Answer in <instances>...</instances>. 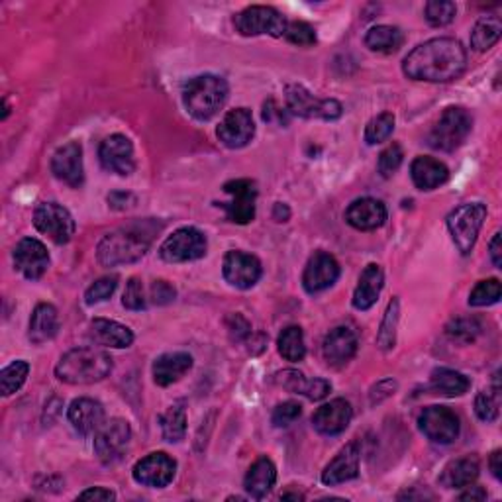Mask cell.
Here are the masks:
<instances>
[{
  "mask_svg": "<svg viewBox=\"0 0 502 502\" xmlns=\"http://www.w3.org/2000/svg\"><path fill=\"white\" fill-rule=\"evenodd\" d=\"M14 265L30 281H38L50 267V254L45 246L36 237L20 239L14 247Z\"/></svg>",
  "mask_w": 502,
  "mask_h": 502,
  "instance_id": "obj_19",
  "label": "cell"
},
{
  "mask_svg": "<svg viewBox=\"0 0 502 502\" xmlns=\"http://www.w3.org/2000/svg\"><path fill=\"white\" fill-rule=\"evenodd\" d=\"M471 381L460 371L448 367L433 369L430 375V389L442 396H461L469 391Z\"/></svg>",
  "mask_w": 502,
  "mask_h": 502,
  "instance_id": "obj_34",
  "label": "cell"
},
{
  "mask_svg": "<svg viewBox=\"0 0 502 502\" xmlns=\"http://www.w3.org/2000/svg\"><path fill=\"white\" fill-rule=\"evenodd\" d=\"M396 391V383L391 381V379H386V381H381L376 386H373V391H371V404H379L383 398H389L393 393Z\"/></svg>",
  "mask_w": 502,
  "mask_h": 502,
  "instance_id": "obj_53",
  "label": "cell"
},
{
  "mask_svg": "<svg viewBox=\"0 0 502 502\" xmlns=\"http://www.w3.org/2000/svg\"><path fill=\"white\" fill-rule=\"evenodd\" d=\"M393 130H395V116L391 112H383L367 124V128H365V142L369 145L383 144L385 140L391 138Z\"/></svg>",
  "mask_w": 502,
  "mask_h": 502,
  "instance_id": "obj_42",
  "label": "cell"
},
{
  "mask_svg": "<svg viewBox=\"0 0 502 502\" xmlns=\"http://www.w3.org/2000/svg\"><path fill=\"white\" fill-rule=\"evenodd\" d=\"M100 163L110 173H116L120 177H128L135 169L134 159V145L132 142L122 134L108 135V138L98 147Z\"/></svg>",
  "mask_w": 502,
  "mask_h": 502,
  "instance_id": "obj_16",
  "label": "cell"
},
{
  "mask_svg": "<svg viewBox=\"0 0 502 502\" xmlns=\"http://www.w3.org/2000/svg\"><path fill=\"white\" fill-rule=\"evenodd\" d=\"M33 226L55 244L71 242L75 234V220L71 212L57 202H42L33 212Z\"/></svg>",
  "mask_w": 502,
  "mask_h": 502,
  "instance_id": "obj_10",
  "label": "cell"
},
{
  "mask_svg": "<svg viewBox=\"0 0 502 502\" xmlns=\"http://www.w3.org/2000/svg\"><path fill=\"white\" fill-rule=\"evenodd\" d=\"M207 237L197 228H179L159 247V256L167 264H187L207 256Z\"/></svg>",
  "mask_w": 502,
  "mask_h": 502,
  "instance_id": "obj_7",
  "label": "cell"
},
{
  "mask_svg": "<svg viewBox=\"0 0 502 502\" xmlns=\"http://www.w3.org/2000/svg\"><path fill=\"white\" fill-rule=\"evenodd\" d=\"M418 428L440 446H450L460 436V418L446 406H428L418 416Z\"/></svg>",
  "mask_w": 502,
  "mask_h": 502,
  "instance_id": "obj_11",
  "label": "cell"
},
{
  "mask_svg": "<svg viewBox=\"0 0 502 502\" xmlns=\"http://www.w3.org/2000/svg\"><path fill=\"white\" fill-rule=\"evenodd\" d=\"M469 490H467V493H463V495H460V500H485L487 498V490L483 488V487H467Z\"/></svg>",
  "mask_w": 502,
  "mask_h": 502,
  "instance_id": "obj_59",
  "label": "cell"
},
{
  "mask_svg": "<svg viewBox=\"0 0 502 502\" xmlns=\"http://www.w3.org/2000/svg\"><path fill=\"white\" fill-rule=\"evenodd\" d=\"M177 463L163 451L145 455L144 460L134 465V481L150 488H163L173 481Z\"/></svg>",
  "mask_w": 502,
  "mask_h": 502,
  "instance_id": "obj_15",
  "label": "cell"
},
{
  "mask_svg": "<svg viewBox=\"0 0 502 502\" xmlns=\"http://www.w3.org/2000/svg\"><path fill=\"white\" fill-rule=\"evenodd\" d=\"M500 406V386H498V373L495 375V389L481 391L475 398V414L483 422H495L498 418Z\"/></svg>",
  "mask_w": 502,
  "mask_h": 502,
  "instance_id": "obj_41",
  "label": "cell"
},
{
  "mask_svg": "<svg viewBox=\"0 0 502 502\" xmlns=\"http://www.w3.org/2000/svg\"><path fill=\"white\" fill-rule=\"evenodd\" d=\"M339 277V264L334 256L326 254V251H316V254L308 259V264L302 273V287L306 293L316 294L332 287Z\"/></svg>",
  "mask_w": 502,
  "mask_h": 502,
  "instance_id": "obj_20",
  "label": "cell"
},
{
  "mask_svg": "<svg viewBox=\"0 0 502 502\" xmlns=\"http://www.w3.org/2000/svg\"><path fill=\"white\" fill-rule=\"evenodd\" d=\"M275 383L283 386L284 391L304 395L311 401H322L328 393L332 391V385L324 379H306V376L296 369H284L275 375Z\"/></svg>",
  "mask_w": 502,
  "mask_h": 502,
  "instance_id": "obj_26",
  "label": "cell"
},
{
  "mask_svg": "<svg viewBox=\"0 0 502 502\" xmlns=\"http://www.w3.org/2000/svg\"><path fill=\"white\" fill-rule=\"evenodd\" d=\"M152 299L155 304H167L175 299V289L165 281H155L152 287Z\"/></svg>",
  "mask_w": 502,
  "mask_h": 502,
  "instance_id": "obj_52",
  "label": "cell"
},
{
  "mask_svg": "<svg viewBox=\"0 0 502 502\" xmlns=\"http://www.w3.org/2000/svg\"><path fill=\"white\" fill-rule=\"evenodd\" d=\"M277 483V467L269 458H259L244 479V487L254 498H265Z\"/></svg>",
  "mask_w": 502,
  "mask_h": 502,
  "instance_id": "obj_32",
  "label": "cell"
},
{
  "mask_svg": "<svg viewBox=\"0 0 502 502\" xmlns=\"http://www.w3.org/2000/svg\"><path fill=\"white\" fill-rule=\"evenodd\" d=\"M502 24L497 16H485L475 24L471 32V45L477 51H487L500 40Z\"/></svg>",
  "mask_w": 502,
  "mask_h": 502,
  "instance_id": "obj_36",
  "label": "cell"
},
{
  "mask_svg": "<svg viewBox=\"0 0 502 502\" xmlns=\"http://www.w3.org/2000/svg\"><path fill=\"white\" fill-rule=\"evenodd\" d=\"M277 348L281 356L287 361H302L306 356V346H304V334L301 326H287L281 332L277 339Z\"/></svg>",
  "mask_w": 502,
  "mask_h": 502,
  "instance_id": "obj_37",
  "label": "cell"
},
{
  "mask_svg": "<svg viewBox=\"0 0 502 502\" xmlns=\"http://www.w3.org/2000/svg\"><path fill=\"white\" fill-rule=\"evenodd\" d=\"M479 477V460L467 455V458L455 460L446 465L442 477L440 485L446 488H467L473 485Z\"/></svg>",
  "mask_w": 502,
  "mask_h": 502,
  "instance_id": "obj_33",
  "label": "cell"
},
{
  "mask_svg": "<svg viewBox=\"0 0 502 502\" xmlns=\"http://www.w3.org/2000/svg\"><path fill=\"white\" fill-rule=\"evenodd\" d=\"M322 353H324V359L330 365H346L353 359V356L358 353V336L353 330L346 328V326H338L334 328L332 332H330L324 338V344H322Z\"/></svg>",
  "mask_w": 502,
  "mask_h": 502,
  "instance_id": "obj_24",
  "label": "cell"
},
{
  "mask_svg": "<svg viewBox=\"0 0 502 502\" xmlns=\"http://www.w3.org/2000/svg\"><path fill=\"white\" fill-rule=\"evenodd\" d=\"M88 334L90 339L102 348L124 349V348H130L134 341V334L128 326L114 321H107V318H97V321L90 322Z\"/></svg>",
  "mask_w": 502,
  "mask_h": 502,
  "instance_id": "obj_28",
  "label": "cell"
},
{
  "mask_svg": "<svg viewBox=\"0 0 502 502\" xmlns=\"http://www.w3.org/2000/svg\"><path fill=\"white\" fill-rule=\"evenodd\" d=\"M383 284H385V273L379 265L371 264L365 267L358 287L353 291V299H351L353 306H356L358 311H369V308L376 302V299H379Z\"/></svg>",
  "mask_w": 502,
  "mask_h": 502,
  "instance_id": "obj_29",
  "label": "cell"
},
{
  "mask_svg": "<svg viewBox=\"0 0 502 502\" xmlns=\"http://www.w3.org/2000/svg\"><path fill=\"white\" fill-rule=\"evenodd\" d=\"M226 326H228V332H230L234 341H242V339L249 338V334H251V326H249V322L246 321L242 314L228 316Z\"/></svg>",
  "mask_w": 502,
  "mask_h": 502,
  "instance_id": "obj_51",
  "label": "cell"
},
{
  "mask_svg": "<svg viewBox=\"0 0 502 502\" xmlns=\"http://www.w3.org/2000/svg\"><path fill=\"white\" fill-rule=\"evenodd\" d=\"M346 220L359 232H371L386 222V207L381 200L371 197L358 199L346 210Z\"/></svg>",
  "mask_w": 502,
  "mask_h": 502,
  "instance_id": "obj_22",
  "label": "cell"
},
{
  "mask_svg": "<svg viewBox=\"0 0 502 502\" xmlns=\"http://www.w3.org/2000/svg\"><path fill=\"white\" fill-rule=\"evenodd\" d=\"M473 130V118L463 107H450L428 134L430 147L438 152H455L465 144Z\"/></svg>",
  "mask_w": 502,
  "mask_h": 502,
  "instance_id": "obj_5",
  "label": "cell"
},
{
  "mask_svg": "<svg viewBox=\"0 0 502 502\" xmlns=\"http://www.w3.org/2000/svg\"><path fill=\"white\" fill-rule=\"evenodd\" d=\"M424 14L430 26L442 28L451 24L455 14H458V6L450 3V0H432L424 6Z\"/></svg>",
  "mask_w": 502,
  "mask_h": 502,
  "instance_id": "obj_43",
  "label": "cell"
},
{
  "mask_svg": "<svg viewBox=\"0 0 502 502\" xmlns=\"http://www.w3.org/2000/svg\"><path fill=\"white\" fill-rule=\"evenodd\" d=\"M192 367V358L185 351H175V353H163L159 356L153 363L152 373L153 381L159 386H169L177 381H181Z\"/></svg>",
  "mask_w": 502,
  "mask_h": 502,
  "instance_id": "obj_27",
  "label": "cell"
},
{
  "mask_svg": "<svg viewBox=\"0 0 502 502\" xmlns=\"http://www.w3.org/2000/svg\"><path fill=\"white\" fill-rule=\"evenodd\" d=\"M112 358L100 348H75L67 351L55 367L57 379L70 385H93L107 379Z\"/></svg>",
  "mask_w": 502,
  "mask_h": 502,
  "instance_id": "obj_3",
  "label": "cell"
},
{
  "mask_svg": "<svg viewBox=\"0 0 502 502\" xmlns=\"http://www.w3.org/2000/svg\"><path fill=\"white\" fill-rule=\"evenodd\" d=\"M254 134H256V124H254V116H251V112L247 108L230 110L220 122L218 128H216L218 140L226 147H230V150L246 147L251 142V138H254Z\"/></svg>",
  "mask_w": 502,
  "mask_h": 502,
  "instance_id": "obj_18",
  "label": "cell"
},
{
  "mask_svg": "<svg viewBox=\"0 0 502 502\" xmlns=\"http://www.w3.org/2000/svg\"><path fill=\"white\" fill-rule=\"evenodd\" d=\"M114 498H116V495H114L112 490H108L105 487L87 488L85 493L79 495V500H102V502H107V500H114Z\"/></svg>",
  "mask_w": 502,
  "mask_h": 502,
  "instance_id": "obj_54",
  "label": "cell"
},
{
  "mask_svg": "<svg viewBox=\"0 0 502 502\" xmlns=\"http://www.w3.org/2000/svg\"><path fill=\"white\" fill-rule=\"evenodd\" d=\"M446 334L451 341H458V344H469V341H475V338L481 334V324L475 318H455V321L448 324Z\"/></svg>",
  "mask_w": 502,
  "mask_h": 502,
  "instance_id": "obj_44",
  "label": "cell"
},
{
  "mask_svg": "<svg viewBox=\"0 0 502 502\" xmlns=\"http://www.w3.org/2000/svg\"><path fill=\"white\" fill-rule=\"evenodd\" d=\"M398 314H401V302L395 296V299L386 306L385 318L379 328V334H376V348L383 351H391L396 344V326H398Z\"/></svg>",
  "mask_w": 502,
  "mask_h": 502,
  "instance_id": "obj_38",
  "label": "cell"
},
{
  "mask_svg": "<svg viewBox=\"0 0 502 502\" xmlns=\"http://www.w3.org/2000/svg\"><path fill=\"white\" fill-rule=\"evenodd\" d=\"M488 251H490V259H493L495 267L502 269V234L500 232L495 234L493 242H490V246H488Z\"/></svg>",
  "mask_w": 502,
  "mask_h": 502,
  "instance_id": "obj_57",
  "label": "cell"
},
{
  "mask_svg": "<svg viewBox=\"0 0 502 502\" xmlns=\"http://www.w3.org/2000/svg\"><path fill=\"white\" fill-rule=\"evenodd\" d=\"M353 418V408L346 398H336V401L322 404L312 416V426L322 436H338L346 432Z\"/></svg>",
  "mask_w": 502,
  "mask_h": 502,
  "instance_id": "obj_21",
  "label": "cell"
},
{
  "mask_svg": "<svg viewBox=\"0 0 502 502\" xmlns=\"http://www.w3.org/2000/svg\"><path fill=\"white\" fill-rule=\"evenodd\" d=\"M116 287H118V277L116 275H108V277H102V279H98V281H95L93 284H90V287L87 289V293H85V302L88 304V306H93V304H98V302H105V301H108L110 296H112V293L116 291Z\"/></svg>",
  "mask_w": 502,
  "mask_h": 502,
  "instance_id": "obj_47",
  "label": "cell"
},
{
  "mask_svg": "<svg viewBox=\"0 0 502 502\" xmlns=\"http://www.w3.org/2000/svg\"><path fill=\"white\" fill-rule=\"evenodd\" d=\"M284 38L294 45H301V48H311V45L316 43V30L308 24V22L294 20L287 24Z\"/></svg>",
  "mask_w": 502,
  "mask_h": 502,
  "instance_id": "obj_46",
  "label": "cell"
},
{
  "mask_svg": "<svg viewBox=\"0 0 502 502\" xmlns=\"http://www.w3.org/2000/svg\"><path fill=\"white\" fill-rule=\"evenodd\" d=\"M302 414V406L294 401H287L279 404L275 410H273V416L271 422L275 424L277 428H287L291 426L293 422H296Z\"/></svg>",
  "mask_w": 502,
  "mask_h": 502,
  "instance_id": "obj_50",
  "label": "cell"
},
{
  "mask_svg": "<svg viewBox=\"0 0 502 502\" xmlns=\"http://www.w3.org/2000/svg\"><path fill=\"white\" fill-rule=\"evenodd\" d=\"M284 95H287L289 110L301 118L338 120L344 112L336 98H318L302 85H289Z\"/></svg>",
  "mask_w": 502,
  "mask_h": 502,
  "instance_id": "obj_9",
  "label": "cell"
},
{
  "mask_svg": "<svg viewBox=\"0 0 502 502\" xmlns=\"http://www.w3.org/2000/svg\"><path fill=\"white\" fill-rule=\"evenodd\" d=\"M30 373V365L26 361H14L8 367L0 371V391L5 396L14 395L22 389V385L26 383Z\"/></svg>",
  "mask_w": 502,
  "mask_h": 502,
  "instance_id": "obj_40",
  "label": "cell"
},
{
  "mask_svg": "<svg viewBox=\"0 0 502 502\" xmlns=\"http://www.w3.org/2000/svg\"><path fill=\"white\" fill-rule=\"evenodd\" d=\"M404 33L396 26H375L365 36V45L376 53H395L403 48Z\"/></svg>",
  "mask_w": 502,
  "mask_h": 502,
  "instance_id": "obj_35",
  "label": "cell"
},
{
  "mask_svg": "<svg viewBox=\"0 0 502 502\" xmlns=\"http://www.w3.org/2000/svg\"><path fill=\"white\" fill-rule=\"evenodd\" d=\"M410 175L420 191H433L450 179V169L433 157H416L410 165Z\"/></svg>",
  "mask_w": 502,
  "mask_h": 502,
  "instance_id": "obj_31",
  "label": "cell"
},
{
  "mask_svg": "<svg viewBox=\"0 0 502 502\" xmlns=\"http://www.w3.org/2000/svg\"><path fill=\"white\" fill-rule=\"evenodd\" d=\"M487 218V207L481 202H467L461 207L453 209L448 218V230L451 234L453 244L458 246L463 256L471 254V249L475 247L477 236L481 232L483 222Z\"/></svg>",
  "mask_w": 502,
  "mask_h": 502,
  "instance_id": "obj_6",
  "label": "cell"
},
{
  "mask_svg": "<svg viewBox=\"0 0 502 502\" xmlns=\"http://www.w3.org/2000/svg\"><path fill=\"white\" fill-rule=\"evenodd\" d=\"M488 467H490V471H493L495 479H502V451L497 450L493 451V455H490V460H488Z\"/></svg>",
  "mask_w": 502,
  "mask_h": 502,
  "instance_id": "obj_58",
  "label": "cell"
},
{
  "mask_svg": "<svg viewBox=\"0 0 502 502\" xmlns=\"http://www.w3.org/2000/svg\"><path fill=\"white\" fill-rule=\"evenodd\" d=\"M128 202H134V197L130 195V192H112V195L108 197V204L116 210H126L128 207H132V204H128Z\"/></svg>",
  "mask_w": 502,
  "mask_h": 502,
  "instance_id": "obj_55",
  "label": "cell"
},
{
  "mask_svg": "<svg viewBox=\"0 0 502 502\" xmlns=\"http://www.w3.org/2000/svg\"><path fill=\"white\" fill-rule=\"evenodd\" d=\"M51 173L65 185L79 189L85 181L83 167V147L79 142L61 145L51 157Z\"/></svg>",
  "mask_w": 502,
  "mask_h": 502,
  "instance_id": "obj_17",
  "label": "cell"
},
{
  "mask_svg": "<svg viewBox=\"0 0 502 502\" xmlns=\"http://www.w3.org/2000/svg\"><path fill=\"white\" fill-rule=\"evenodd\" d=\"M132 440V428L124 418L105 422L95 436V453L102 463H116Z\"/></svg>",
  "mask_w": 502,
  "mask_h": 502,
  "instance_id": "obj_12",
  "label": "cell"
},
{
  "mask_svg": "<svg viewBox=\"0 0 502 502\" xmlns=\"http://www.w3.org/2000/svg\"><path fill=\"white\" fill-rule=\"evenodd\" d=\"M57 330H60V314H57V308L53 304L42 302L33 308L28 330V338L32 344L40 346L53 339L57 336Z\"/></svg>",
  "mask_w": 502,
  "mask_h": 502,
  "instance_id": "obj_30",
  "label": "cell"
},
{
  "mask_svg": "<svg viewBox=\"0 0 502 502\" xmlns=\"http://www.w3.org/2000/svg\"><path fill=\"white\" fill-rule=\"evenodd\" d=\"M277 122L283 124V122H287V118H284V112H281V108H277L275 105V100H269L265 102V107H264V120L265 122Z\"/></svg>",
  "mask_w": 502,
  "mask_h": 502,
  "instance_id": "obj_56",
  "label": "cell"
},
{
  "mask_svg": "<svg viewBox=\"0 0 502 502\" xmlns=\"http://www.w3.org/2000/svg\"><path fill=\"white\" fill-rule=\"evenodd\" d=\"M281 498H283V500H287V498H293V500H302V495H299V493H284Z\"/></svg>",
  "mask_w": 502,
  "mask_h": 502,
  "instance_id": "obj_61",
  "label": "cell"
},
{
  "mask_svg": "<svg viewBox=\"0 0 502 502\" xmlns=\"http://www.w3.org/2000/svg\"><path fill=\"white\" fill-rule=\"evenodd\" d=\"M159 422H162L163 440H167L171 443H177V442H181L182 438H185V433H187V414H185V408H182L181 404L171 406Z\"/></svg>",
  "mask_w": 502,
  "mask_h": 502,
  "instance_id": "obj_39",
  "label": "cell"
},
{
  "mask_svg": "<svg viewBox=\"0 0 502 502\" xmlns=\"http://www.w3.org/2000/svg\"><path fill=\"white\" fill-rule=\"evenodd\" d=\"M273 218H275L277 222H287L291 218V210L287 204L277 202L275 209H273Z\"/></svg>",
  "mask_w": 502,
  "mask_h": 502,
  "instance_id": "obj_60",
  "label": "cell"
},
{
  "mask_svg": "<svg viewBox=\"0 0 502 502\" xmlns=\"http://www.w3.org/2000/svg\"><path fill=\"white\" fill-rule=\"evenodd\" d=\"M122 304L128 308V311H142V308H145L147 301H145L144 283L138 277H132L128 281V284H126Z\"/></svg>",
  "mask_w": 502,
  "mask_h": 502,
  "instance_id": "obj_49",
  "label": "cell"
},
{
  "mask_svg": "<svg viewBox=\"0 0 502 502\" xmlns=\"http://www.w3.org/2000/svg\"><path fill=\"white\" fill-rule=\"evenodd\" d=\"M153 230H150V222L132 224L114 230L102 237L98 244L97 257L98 264L105 267H118L140 261L152 246Z\"/></svg>",
  "mask_w": 502,
  "mask_h": 502,
  "instance_id": "obj_2",
  "label": "cell"
},
{
  "mask_svg": "<svg viewBox=\"0 0 502 502\" xmlns=\"http://www.w3.org/2000/svg\"><path fill=\"white\" fill-rule=\"evenodd\" d=\"M230 87L218 75H199L182 88V102L191 116L197 120H210L226 105Z\"/></svg>",
  "mask_w": 502,
  "mask_h": 502,
  "instance_id": "obj_4",
  "label": "cell"
},
{
  "mask_svg": "<svg viewBox=\"0 0 502 502\" xmlns=\"http://www.w3.org/2000/svg\"><path fill=\"white\" fill-rule=\"evenodd\" d=\"M500 294H502V287H500V281L498 279H487L475 284V289L469 294V304L471 306H490V304H497L500 301Z\"/></svg>",
  "mask_w": 502,
  "mask_h": 502,
  "instance_id": "obj_45",
  "label": "cell"
},
{
  "mask_svg": "<svg viewBox=\"0 0 502 502\" xmlns=\"http://www.w3.org/2000/svg\"><path fill=\"white\" fill-rule=\"evenodd\" d=\"M224 191L232 197L230 202H224L220 207L226 210L228 220L234 224H249L256 218V200H257V185L249 179H234L228 181Z\"/></svg>",
  "mask_w": 502,
  "mask_h": 502,
  "instance_id": "obj_13",
  "label": "cell"
},
{
  "mask_svg": "<svg viewBox=\"0 0 502 502\" xmlns=\"http://www.w3.org/2000/svg\"><path fill=\"white\" fill-rule=\"evenodd\" d=\"M403 159H404V152H403V147L398 145V144H391L386 150L381 152L379 155V163H376V169H379V173L385 177V179H389L393 177L398 167L403 165Z\"/></svg>",
  "mask_w": 502,
  "mask_h": 502,
  "instance_id": "obj_48",
  "label": "cell"
},
{
  "mask_svg": "<svg viewBox=\"0 0 502 502\" xmlns=\"http://www.w3.org/2000/svg\"><path fill=\"white\" fill-rule=\"evenodd\" d=\"M359 443H348V446L326 465V469L322 471V483L334 487L356 479L359 475Z\"/></svg>",
  "mask_w": 502,
  "mask_h": 502,
  "instance_id": "obj_23",
  "label": "cell"
},
{
  "mask_svg": "<svg viewBox=\"0 0 502 502\" xmlns=\"http://www.w3.org/2000/svg\"><path fill=\"white\" fill-rule=\"evenodd\" d=\"M67 418L73 424V428L88 436V433H95L100 430V426L105 424V408L95 398H77L71 403L70 410H67Z\"/></svg>",
  "mask_w": 502,
  "mask_h": 502,
  "instance_id": "obj_25",
  "label": "cell"
},
{
  "mask_svg": "<svg viewBox=\"0 0 502 502\" xmlns=\"http://www.w3.org/2000/svg\"><path fill=\"white\" fill-rule=\"evenodd\" d=\"M222 273L228 284L247 291L256 287L257 281L261 279V273H264V267H261V261L256 256L234 249L226 254Z\"/></svg>",
  "mask_w": 502,
  "mask_h": 502,
  "instance_id": "obj_14",
  "label": "cell"
},
{
  "mask_svg": "<svg viewBox=\"0 0 502 502\" xmlns=\"http://www.w3.org/2000/svg\"><path fill=\"white\" fill-rule=\"evenodd\" d=\"M287 24V18L273 6H249L234 18V26L242 36L269 33L273 38H283Z\"/></svg>",
  "mask_w": 502,
  "mask_h": 502,
  "instance_id": "obj_8",
  "label": "cell"
},
{
  "mask_svg": "<svg viewBox=\"0 0 502 502\" xmlns=\"http://www.w3.org/2000/svg\"><path fill=\"white\" fill-rule=\"evenodd\" d=\"M467 67L465 48L453 38H433L410 51L403 61L408 79L426 83H450L460 79Z\"/></svg>",
  "mask_w": 502,
  "mask_h": 502,
  "instance_id": "obj_1",
  "label": "cell"
}]
</instances>
